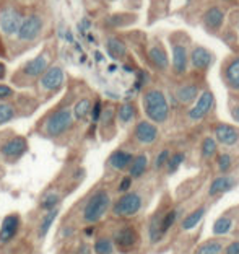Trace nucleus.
<instances>
[{"label":"nucleus","instance_id":"1","mask_svg":"<svg viewBox=\"0 0 239 254\" xmlns=\"http://www.w3.org/2000/svg\"><path fill=\"white\" fill-rule=\"evenodd\" d=\"M111 207V195L106 189H98L85 200L81 207V222L86 225H95L106 215Z\"/></svg>","mask_w":239,"mask_h":254},{"label":"nucleus","instance_id":"2","mask_svg":"<svg viewBox=\"0 0 239 254\" xmlns=\"http://www.w3.org/2000/svg\"><path fill=\"white\" fill-rule=\"evenodd\" d=\"M143 109L151 123H165L170 118V103L163 91L151 88L143 95Z\"/></svg>","mask_w":239,"mask_h":254},{"label":"nucleus","instance_id":"3","mask_svg":"<svg viewBox=\"0 0 239 254\" xmlns=\"http://www.w3.org/2000/svg\"><path fill=\"white\" fill-rule=\"evenodd\" d=\"M73 126V113L70 108H60L49 114L43 124V134L46 137L56 138L63 135Z\"/></svg>","mask_w":239,"mask_h":254},{"label":"nucleus","instance_id":"4","mask_svg":"<svg viewBox=\"0 0 239 254\" xmlns=\"http://www.w3.org/2000/svg\"><path fill=\"white\" fill-rule=\"evenodd\" d=\"M142 195L137 192H124L120 197L114 202L113 205V213L116 217H133L138 210L142 209Z\"/></svg>","mask_w":239,"mask_h":254},{"label":"nucleus","instance_id":"5","mask_svg":"<svg viewBox=\"0 0 239 254\" xmlns=\"http://www.w3.org/2000/svg\"><path fill=\"white\" fill-rule=\"evenodd\" d=\"M28 152V140L21 135H13L7 138L0 145V157L7 163H16Z\"/></svg>","mask_w":239,"mask_h":254},{"label":"nucleus","instance_id":"6","mask_svg":"<svg viewBox=\"0 0 239 254\" xmlns=\"http://www.w3.org/2000/svg\"><path fill=\"white\" fill-rule=\"evenodd\" d=\"M21 217L20 213L11 212L8 215L3 217L2 223H0V246H7L11 241H15V238L18 236L21 230Z\"/></svg>","mask_w":239,"mask_h":254},{"label":"nucleus","instance_id":"7","mask_svg":"<svg viewBox=\"0 0 239 254\" xmlns=\"http://www.w3.org/2000/svg\"><path fill=\"white\" fill-rule=\"evenodd\" d=\"M43 25L44 21L38 13L28 15L21 20V25L18 28V31H16V36H18L20 41H34L39 36V33L43 31Z\"/></svg>","mask_w":239,"mask_h":254},{"label":"nucleus","instance_id":"8","mask_svg":"<svg viewBox=\"0 0 239 254\" xmlns=\"http://www.w3.org/2000/svg\"><path fill=\"white\" fill-rule=\"evenodd\" d=\"M111 240H113L114 246L118 248L119 251L125 253V251H130L132 248L138 243V233L130 225H124V227L116 230Z\"/></svg>","mask_w":239,"mask_h":254},{"label":"nucleus","instance_id":"9","mask_svg":"<svg viewBox=\"0 0 239 254\" xmlns=\"http://www.w3.org/2000/svg\"><path fill=\"white\" fill-rule=\"evenodd\" d=\"M63 83V70L59 65H52L48 67L41 75L39 86L44 93H54L62 86Z\"/></svg>","mask_w":239,"mask_h":254},{"label":"nucleus","instance_id":"10","mask_svg":"<svg viewBox=\"0 0 239 254\" xmlns=\"http://www.w3.org/2000/svg\"><path fill=\"white\" fill-rule=\"evenodd\" d=\"M23 16L15 7H5L0 11V31L5 36H13L18 31Z\"/></svg>","mask_w":239,"mask_h":254},{"label":"nucleus","instance_id":"11","mask_svg":"<svg viewBox=\"0 0 239 254\" xmlns=\"http://www.w3.org/2000/svg\"><path fill=\"white\" fill-rule=\"evenodd\" d=\"M213 101H215V96L212 91H203V93L199 96V100H197L195 106L189 111V118L192 121L203 119L210 113V109H212Z\"/></svg>","mask_w":239,"mask_h":254},{"label":"nucleus","instance_id":"12","mask_svg":"<svg viewBox=\"0 0 239 254\" xmlns=\"http://www.w3.org/2000/svg\"><path fill=\"white\" fill-rule=\"evenodd\" d=\"M133 135H135V138L140 143L150 145V143L156 142V138H158V129H156V126L153 123H150V121H140L135 126Z\"/></svg>","mask_w":239,"mask_h":254},{"label":"nucleus","instance_id":"13","mask_svg":"<svg viewBox=\"0 0 239 254\" xmlns=\"http://www.w3.org/2000/svg\"><path fill=\"white\" fill-rule=\"evenodd\" d=\"M215 138L223 143V145L233 147L239 142V130L235 126H228V124H220L215 127Z\"/></svg>","mask_w":239,"mask_h":254},{"label":"nucleus","instance_id":"14","mask_svg":"<svg viewBox=\"0 0 239 254\" xmlns=\"http://www.w3.org/2000/svg\"><path fill=\"white\" fill-rule=\"evenodd\" d=\"M48 57H46L44 54H39L38 57H34L33 61H30L28 64H25L21 68V73L25 75V77L28 78H36V77H41L43 75V72L48 68Z\"/></svg>","mask_w":239,"mask_h":254},{"label":"nucleus","instance_id":"15","mask_svg":"<svg viewBox=\"0 0 239 254\" xmlns=\"http://www.w3.org/2000/svg\"><path fill=\"white\" fill-rule=\"evenodd\" d=\"M213 62V56L208 49L202 48V46H197V48L192 49L190 53V64L192 67L197 68V70H205Z\"/></svg>","mask_w":239,"mask_h":254},{"label":"nucleus","instance_id":"16","mask_svg":"<svg viewBox=\"0 0 239 254\" xmlns=\"http://www.w3.org/2000/svg\"><path fill=\"white\" fill-rule=\"evenodd\" d=\"M225 21V13L220 7H210L203 13V25L208 31H218Z\"/></svg>","mask_w":239,"mask_h":254},{"label":"nucleus","instance_id":"17","mask_svg":"<svg viewBox=\"0 0 239 254\" xmlns=\"http://www.w3.org/2000/svg\"><path fill=\"white\" fill-rule=\"evenodd\" d=\"M133 155L127 150H116L111 153V157L108 160L109 166L116 171H124L125 168H129V165L132 163Z\"/></svg>","mask_w":239,"mask_h":254},{"label":"nucleus","instance_id":"18","mask_svg":"<svg viewBox=\"0 0 239 254\" xmlns=\"http://www.w3.org/2000/svg\"><path fill=\"white\" fill-rule=\"evenodd\" d=\"M189 65V56H187V49L182 44H176L173 48V67L176 73H184L187 70Z\"/></svg>","mask_w":239,"mask_h":254},{"label":"nucleus","instance_id":"19","mask_svg":"<svg viewBox=\"0 0 239 254\" xmlns=\"http://www.w3.org/2000/svg\"><path fill=\"white\" fill-rule=\"evenodd\" d=\"M57 213H59V207L51 210H46L43 215H41V220L38 223V240H44L46 235L49 233V230L52 227V223L57 218Z\"/></svg>","mask_w":239,"mask_h":254},{"label":"nucleus","instance_id":"20","mask_svg":"<svg viewBox=\"0 0 239 254\" xmlns=\"http://www.w3.org/2000/svg\"><path fill=\"white\" fill-rule=\"evenodd\" d=\"M148 57H150V61L153 62V65L158 67L160 70H165V68L168 67V64H170L166 51L163 49V46H160V44L151 46L150 51H148Z\"/></svg>","mask_w":239,"mask_h":254},{"label":"nucleus","instance_id":"21","mask_svg":"<svg viewBox=\"0 0 239 254\" xmlns=\"http://www.w3.org/2000/svg\"><path fill=\"white\" fill-rule=\"evenodd\" d=\"M60 202H62V194L59 192V190H56V189L46 190V192L43 194V197H41V200H39V209L43 212L56 209V207H59Z\"/></svg>","mask_w":239,"mask_h":254},{"label":"nucleus","instance_id":"22","mask_svg":"<svg viewBox=\"0 0 239 254\" xmlns=\"http://www.w3.org/2000/svg\"><path fill=\"white\" fill-rule=\"evenodd\" d=\"M235 180L230 176H218L217 180H213L212 184H210V189H208V194L210 195H217V194H223V192H228L230 189H233L235 186Z\"/></svg>","mask_w":239,"mask_h":254},{"label":"nucleus","instance_id":"23","mask_svg":"<svg viewBox=\"0 0 239 254\" xmlns=\"http://www.w3.org/2000/svg\"><path fill=\"white\" fill-rule=\"evenodd\" d=\"M225 80L231 90L239 91V57H236L235 61H231L230 65L226 67Z\"/></svg>","mask_w":239,"mask_h":254},{"label":"nucleus","instance_id":"24","mask_svg":"<svg viewBox=\"0 0 239 254\" xmlns=\"http://www.w3.org/2000/svg\"><path fill=\"white\" fill-rule=\"evenodd\" d=\"M148 168V158L147 155H137V157H133L132 163L129 165V176L132 178H140L145 175V171Z\"/></svg>","mask_w":239,"mask_h":254},{"label":"nucleus","instance_id":"25","mask_svg":"<svg viewBox=\"0 0 239 254\" xmlns=\"http://www.w3.org/2000/svg\"><path fill=\"white\" fill-rule=\"evenodd\" d=\"M176 96H178V100L180 103H190V101H194L197 96H199V88H197V85H194V83L182 85V86H179V88H178Z\"/></svg>","mask_w":239,"mask_h":254},{"label":"nucleus","instance_id":"26","mask_svg":"<svg viewBox=\"0 0 239 254\" xmlns=\"http://www.w3.org/2000/svg\"><path fill=\"white\" fill-rule=\"evenodd\" d=\"M106 49H108V54L113 57V59H120V57H124L127 53L125 44L118 38H109L106 41Z\"/></svg>","mask_w":239,"mask_h":254},{"label":"nucleus","instance_id":"27","mask_svg":"<svg viewBox=\"0 0 239 254\" xmlns=\"http://www.w3.org/2000/svg\"><path fill=\"white\" fill-rule=\"evenodd\" d=\"M161 213L160 212H156L153 218L150 220V225H148V236H150V241L151 243H158V241H161L163 238V233H161V228H160V225H161Z\"/></svg>","mask_w":239,"mask_h":254},{"label":"nucleus","instance_id":"28","mask_svg":"<svg viewBox=\"0 0 239 254\" xmlns=\"http://www.w3.org/2000/svg\"><path fill=\"white\" fill-rule=\"evenodd\" d=\"M93 250L95 254H114V243L109 236H98Z\"/></svg>","mask_w":239,"mask_h":254},{"label":"nucleus","instance_id":"29","mask_svg":"<svg viewBox=\"0 0 239 254\" xmlns=\"http://www.w3.org/2000/svg\"><path fill=\"white\" fill-rule=\"evenodd\" d=\"M90 111H91V101L88 98H81V100L77 101V105L72 109L73 113V118H77L80 121H83L90 116Z\"/></svg>","mask_w":239,"mask_h":254},{"label":"nucleus","instance_id":"30","mask_svg":"<svg viewBox=\"0 0 239 254\" xmlns=\"http://www.w3.org/2000/svg\"><path fill=\"white\" fill-rule=\"evenodd\" d=\"M203 213H205V207H199L197 210H194L192 213H189V215L182 220V225H180V227H182V230H185V232H187V230H192V228H194L195 225L202 220Z\"/></svg>","mask_w":239,"mask_h":254},{"label":"nucleus","instance_id":"31","mask_svg":"<svg viewBox=\"0 0 239 254\" xmlns=\"http://www.w3.org/2000/svg\"><path fill=\"white\" fill-rule=\"evenodd\" d=\"M118 118L122 124H129L130 121L135 118V106L132 103H124L118 109Z\"/></svg>","mask_w":239,"mask_h":254},{"label":"nucleus","instance_id":"32","mask_svg":"<svg viewBox=\"0 0 239 254\" xmlns=\"http://www.w3.org/2000/svg\"><path fill=\"white\" fill-rule=\"evenodd\" d=\"M16 118V109L8 105L7 101H0V126L8 124Z\"/></svg>","mask_w":239,"mask_h":254},{"label":"nucleus","instance_id":"33","mask_svg":"<svg viewBox=\"0 0 239 254\" xmlns=\"http://www.w3.org/2000/svg\"><path fill=\"white\" fill-rule=\"evenodd\" d=\"M231 228H233V220L230 217H220L218 220L213 223V233L218 236L230 233Z\"/></svg>","mask_w":239,"mask_h":254},{"label":"nucleus","instance_id":"34","mask_svg":"<svg viewBox=\"0 0 239 254\" xmlns=\"http://www.w3.org/2000/svg\"><path fill=\"white\" fill-rule=\"evenodd\" d=\"M223 251V245L220 241H207L197 248L195 254H220Z\"/></svg>","mask_w":239,"mask_h":254},{"label":"nucleus","instance_id":"35","mask_svg":"<svg viewBox=\"0 0 239 254\" xmlns=\"http://www.w3.org/2000/svg\"><path fill=\"white\" fill-rule=\"evenodd\" d=\"M176 218H178V210H170V212L165 213V215L161 217V225H160V228H161V233H163V235L170 232L171 227L174 225V222H176Z\"/></svg>","mask_w":239,"mask_h":254},{"label":"nucleus","instance_id":"36","mask_svg":"<svg viewBox=\"0 0 239 254\" xmlns=\"http://www.w3.org/2000/svg\"><path fill=\"white\" fill-rule=\"evenodd\" d=\"M215 153H217V140H215L213 137L203 138V143H202V155H203V158H212Z\"/></svg>","mask_w":239,"mask_h":254},{"label":"nucleus","instance_id":"37","mask_svg":"<svg viewBox=\"0 0 239 254\" xmlns=\"http://www.w3.org/2000/svg\"><path fill=\"white\" fill-rule=\"evenodd\" d=\"M182 161H184V153H176V155H173L171 158H168L166 161V166H168V173H176L178 168L180 165H182Z\"/></svg>","mask_w":239,"mask_h":254},{"label":"nucleus","instance_id":"38","mask_svg":"<svg viewBox=\"0 0 239 254\" xmlns=\"http://www.w3.org/2000/svg\"><path fill=\"white\" fill-rule=\"evenodd\" d=\"M233 163V158H231V155L228 153H223V155H220L218 157V170L220 171H228L230 170V166Z\"/></svg>","mask_w":239,"mask_h":254},{"label":"nucleus","instance_id":"39","mask_svg":"<svg viewBox=\"0 0 239 254\" xmlns=\"http://www.w3.org/2000/svg\"><path fill=\"white\" fill-rule=\"evenodd\" d=\"M168 158H170V150H163V152H160V155L156 157V161H155V168L156 170L163 168V166L166 165Z\"/></svg>","mask_w":239,"mask_h":254},{"label":"nucleus","instance_id":"40","mask_svg":"<svg viewBox=\"0 0 239 254\" xmlns=\"http://www.w3.org/2000/svg\"><path fill=\"white\" fill-rule=\"evenodd\" d=\"M101 101H96L95 105H91V111H90V116L93 119V123H96V121H100V116H101Z\"/></svg>","mask_w":239,"mask_h":254},{"label":"nucleus","instance_id":"41","mask_svg":"<svg viewBox=\"0 0 239 254\" xmlns=\"http://www.w3.org/2000/svg\"><path fill=\"white\" fill-rule=\"evenodd\" d=\"M13 95H15V91L11 90L8 85L0 83V101L8 100V98H10V96H13Z\"/></svg>","mask_w":239,"mask_h":254},{"label":"nucleus","instance_id":"42","mask_svg":"<svg viewBox=\"0 0 239 254\" xmlns=\"http://www.w3.org/2000/svg\"><path fill=\"white\" fill-rule=\"evenodd\" d=\"M130 186H132V178L130 176H125V178H122V181H120V184H119V188H118V190L119 192H127V190L130 189Z\"/></svg>","mask_w":239,"mask_h":254},{"label":"nucleus","instance_id":"43","mask_svg":"<svg viewBox=\"0 0 239 254\" xmlns=\"http://www.w3.org/2000/svg\"><path fill=\"white\" fill-rule=\"evenodd\" d=\"M225 254H239V241H233L226 246Z\"/></svg>","mask_w":239,"mask_h":254},{"label":"nucleus","instance_id":"44","mask_svg":"<svg viewBox=\"0 0 239 254\" xmlns=\"http://www.w3.org/2000/svg\"><path fill=\"white\" fill-rule=\"evenodd\" d=\"M83 233H85L86 236H91V235H95V227H91V225H90V227H86V228L83 230Z\"/></svg>","mask_w":239,"mask_h":254},{"label":"nucleus","instance_id":"45","mask_svg":"<svg viewBox=\"0 0 239 254\" xmlns=\"http://www.w3.org/2000/svg\"><path fill=\"white\" fill-rule=\"evenodd\" d=\"M233 119H235L236 123H239V106L233 108Z\"/></svg>","mask_w":239,"mask_h":254},{"label":"nucleus","instance_id":"46","mask_svg":"<svg viewBox=\"0 0 239 254\" xmlns=\"http://www.w3.org/2000/svg\"><path fill=\"white\" fill-rule=\"evenodd\" d=\"M3 77H5V65L0 62V78H3Z\"/></svg>","mask_w":239,"mask_h":254}]
</instances>
